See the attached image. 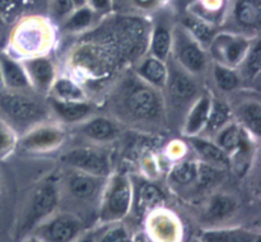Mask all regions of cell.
<instances>
[{
	"instance_id": "e0dca14e",
	"label": "cell",
	"mask_w": 261,
	"mask_h": 242,
	"mask_svg": "<svg viewBox=\"0 0 261 242\" xmlns=\"http://www.w3.org/2000/svg\"><path fill=\"white\" fill-rule=\"evenodd\" d=\"M81 131L84 137L94 142H111L120 134L117 125L103 116L93 117L86 121L81 126Z\"/></svg>"
},
{
	"instance_id": "8992f818",
	"label": "cell",
	"mask_w": 261,
	"mask_h": 242,
	"mask_svg": "<svg viewBox=\"0 0 261 242\" xmlns=\"http://www.w3.org/2000/svg\"><path fill=\"white\" fill-rule=\"evenodd\" d=\"M133 190L126 176L117 175L110 182L101 208V218L106 222L119 221L130 210Z\"/></svg>"
},
{
	"instance_id": "7402d4cb",
	"label": "cell",
	"mask_w": 261,
	"mask_h": 242,
	"mask_svg": "<svg viewBox=\"0 0 261 242\" xmlns=\"http://www.w3.org/2000/svg\"><path fill=\"white\" fill-rule=\"evenodd\" d=\"M45 40V28L38 22H27L15 30V46L23 51H35L41 47Z\"/></svg>"
},
{
	"instance_id": "4316f807",
	"label": "cell",
	"mask_w": 261,
	"mask_h": 242,
	"mask_svg": "<svg viewBox=\"0 0 261 242\" xmlns=\"http://www.w3.org/2000/svg\"><path fill=\"white\" fill-rule=\"evenodd\" d=\"M51 88L54 89L55 99L60 101H86L83 89L69 78H59L54 80Z\"/></svg>"
},
{
	"instance_id": "2e32d148",
	"label": "cell",
	"mask_w": 261,
	"mask_h": 242,
	"mask_svg": "<svg viewBox=\"0 0 261 242\" xmlns=\"http://www.w3.org/2000/svg\"><path fill=\"white\" fill-rule=\"evenodd\" d=\"M172 31L173 27L166 19H158L150 35V51L152 56L166 61L172 52Z\"/></svg>"
},
{
	"instance_id": "d6a6232c",
	"label": "cell",
	"mask_w": 261,
	"mask_h": 242,
	"mask_svg": "<svg viewBox=\"0 0 261 242\" xmlns=\"http://www.w3.org/2000/svg\"><path fill=\"white\" fill-rule=\"evenodd\" d=\"M236 206V201L227 195H217L208 206V217L211 219H222L231 214Z\"/></svg>"
},
{
	"instance_id": "277c9868",
	"label": "cell",
	"mask_w": 261,
	"mask_h": 242,
	"mask_svg": "<svg viewBox=\"0 0 261 242\" xmlns=\"http://www.w3.org/2000/svg\"><path fill=\"white\" fill-rule=\"evenodd\" d=\"M124 104L132 116L145 121L157 120L163 111V99L157 88L149 86L140 78L126 89Z\"/></svg>"
},
{
	"instance_id": "7c38bea8",
	"label": "cell",
	"mask_w": 261,
	"mask_h": 242,
	"mask_svg": "<svg viewBox=\"0 0 261 242\" xmlns=\"http://www.w3.org/2000/svg\"><path fill=\"white\" fill-rule=\"evenodd\" d=\"M23 68L27 73L31 86L36 89L46 92L53 87L55 80V68L50 59L45 56H35L25 60Z\"/></svg>"
},
{
	"instance_id": "d4e9b609",
	"label": "cell",
	"mask_w": 261,
	"mask_h": 242,
	"mask_svg": "<svg viewBox=\"0 0 261 242\" xmlns=\"http://www.w3.org/2000/svg\"><path fill=\"white\" fill-rule=\"evenodd\" d=\"M182 25L190 32V35L193 36L203 47H205V46L209 47L212 40H213L214 36H216L214 28L212 27L211 23L200 17L186 18L185 22L182 23Z\"/></svg>"
},
{
	"instance_id": "ba28073f",
	"label": "cell",
	"mask_w": 261,
	"mask_h": 242,
	"mask_svg": "<svg viewBox=\"0 0 261 242\" xmlns=\"http://www.w3.org/2000/svg\"><path fill=\"white\" fill-rule=\"evenodd\" d=\"M63 162L73 170L106 177L110 172V160L106 153L94 148H74L63 155Z\"/></svg>"
},
{
	"instance_id": "7a4b0ae2",
	"label": "cell",
	"mask_w": 261,
	"mask_h": 242,
	"mask_svg": "<svg viewBox=\"0 0 261 242\" xmlns=\"http://www.w3.org/2000/svg\"><path fill=\"white\" fill-rule=\"evenodd\" d=\"M46 116V109L36 99L17 91L0 92V117L12 127L33 126Z\"/></svg>"
},
{
	"instance_id": "ab89813d",
	"label": "cell",
	"mask_w": 261,
	"mask_h": 242,
	"mask_svg": "<svg viewBox=\"0 0 261 242\" xmlns=\"http://www.w3.org/2000/svg\"><path fill=\"white\" fill-rule=\"evenodd\" d=\"M73 3H74V7H75V8L87 5V0H73Z\"/></svg>"
},
{
	"instance_id": "5b68a950",
	"label": "cell",
	"mask_w": 261,
	"mask_h": 242,
	"mask_svg": "<svg viewBox=\"0 0 261 242\" xmlns=\"http://www.w3.org/2000/svg\"><path fill=\"white\" fill-rule=\"evenodd\" d=\"M251 45V38L236 32H222L214 36L209 48L216 63L236 68L241 65Z\"/></svg>"
},
{
	"instance_id": "8fae6325",
	"label": "cell",
	"mask_w": 261,
	"mask_h": 242,
	"mask_svg": "<svg viewBox=\"0 0 261 242\" xmlns=\"http://www.w3.org/2000/svg\"><path fill=\"white\" fill-rule=\"evenodd\" d=\"M231 20L242 31H257L261 20L260 0H233Z\"/></svg>"
},
{
	"instance_id": "60d3db41",
	"label": "cell",
	"mask_w": 261,
	"mask_h": 242,
	"mask_svg": "<svg viewBox=\"0 0 261 242\" xmlns=\"http://www.w3.org/2000/svg\"><path fill=\"white\" fill-rule=\"evenodd\" d=\"M35 242H42V241H40V239H37V241H35Z\"/></svg>"
},
{
	"instance_id": "30bf717a",
	"label": "cell",
	"mask_w": 261,
	"mask_h": 242,
	"mask_svg": "<svg viewBox=\"0 0 261 242\" xmlns=\"http://www.w3.org/2000/svg\"><path fill=\"white\" fill-rule=\"evenodd\" d=\"M64 134L60 127L55 125H38L27 132L20 140V144L24 149L40 152L59 147L63 143Z\"/></svg>"
},
{
	"instance_id": "9a60e30c",
	"label": "cell",
	"mask_w": 261,
	"mask_h": 242,
	"mask_svg": "<svg viewBox=\"0 0 261 242\" xmlns=\"http://www.w3.org/2000/svg\"><path fill=\"white\" fill-rule=\"evenodd\" d=\"M0 82L9 91L20 92L31 87L24 68L7 55H0Z\"/></svg>"
},
{
	"instance_id": "4fadbf2b",
	"label": "cell",
	"mask_w": 261,
	"mask_h": 242,
	"mask_svg": "<svg viewBox=\"0 0 261 242\" xmlns=\"http://www.w3.org/2000/svg\"><path fill=\"white\" fill-rule=\"evenodd\" d=\"M212 101L213 99L208 94H201L194 99L193 103L190 104L189 112L186 114L185 124H184V134L186 137H196L199 132L203 131L208 121Z\"/></svg>"
},
{
	"instance_id": "d6986e66",
	"label": "cell",
	"mask_w": 261,
	"mask_h": 242,
	"mask_svg": "<svg viewBox=\"0 0 261 242\" xmlns=\"http://www.w3.org/2000/svg\"><path fill=\"white\" fill-rule=\"evenodd\" d=\"M51 109L60 120L65 122H79L89 117L92 112L91 104L86 101H60L53 99Z\"/></svg>"
},
{
	"instance_id": "cb8c5ba5",
	"label": "cell",
	"mask_w": 261,
	"mask_h": 242,
	"mask_svg": "<svg viewBox=\"0 0 261 242\" xmlns=\"http://www.w3.org/2000/svg\"><path fill=\"white\" fill-rule=\"evenodd\" d=\"M240 122L255 137L261 132V104L257 101H245L237 109Z\"/></svg>"
},
{
	"instance_id": "484cf974",
	"label": "cell",
	"mask_w": 261,
	"mask_h": 242,
	"mask_svg": "<svg viewBox=\"0 0 261 242\" xmlns=\"http://www.w3.org/2000/svg\"><path fill=\"white\" fill-rule=\"evenodd\" d=\"M154 236L161 242H175L177 238V223L172 221L171 216L160 214L150 221Z\"/></svg>"
},
{
	"instance_id": "ffe728a7",
	"label": "cell",
	"mask_w": 261,
	"mask_h": 242,
	"mask_svg": "<svg viewBox=\"0 0 261 242\" xmlns=\"http://www.w3.org/2000/svg\"><path fill=\"white\" fill-rule=\"evenodd\" d=\"M191 144L199 157L204 160V163L216 166V167H226L229 165V155L224 153L216 142H211L209 139L200 137H191Z\"/></svg>"
},
{
	"instance_id": "b9f144b4",
	"label": "cell",
	"mask_w": 261,
	"mask_h": 242,
	"mask_svg": "<svg viewBox=\"0 0 261 242\" xmlns=\"http://www.w3.org/2000/svg\"><path fill=\"white\" fill-rule=\"evenodd\" d=\"M0 190H2V185H0Z\"/></svg>"
},
{
	"instance_id": "e575fe53",
	"label": "cell",
	"mask_w": 261,
	"mask_h": 242,
	"mask_svg": "<svg viewBox=\"0 0 261 242\" xmlns=\"http://www.w3.org/2000/svg\"><path fill=\"white\" fill-rule=\"evenodd\" d=\"M139 199L142 208H152L162 201V193L157 186L147 183L140 189Z\"/></svg>"
},
{
	"instance_id": "f35d334b",
	"label": "cell",
	"mask_w": 261,
	"mask_h": 242,
	"mask_svg": "<svg viewBox=\"0 0 261 242\" xmlns=\"http://www.w3.org/2000/svg\"><path fill=\"white\" fill-rule=\"evenodd\" d=\"M75 242H94L93 236H86V237H82L81 239H76Z\"/></svg>"
},
{
	"instance_id": "44dd1931",
	"label": "cell",
	"mask_w": 261,
	"mask_h": 242,
	"mask_svg": "<svg viewBox=\"0 0 261 242\" xmlns=\"http://www.w3.org/2000/svg\"><path fill=\"white\" fill-rule=\"evenodd\" d=\"M201 242H261L257 232L245 228H222L205 231Z\"/></svg>"
},
{
	"instance_id": "f1b7e54d",
	"label": "cell",
	"mask_w": 261,
	"mask_h": 242,
	"mask_svg": "<svg viewBox=\"0 0 261 242\" xmlns=\"http://www.w3.org/2000/svg\"><path fill=\"white\" fill-rule=\"evenodd\" d=\"M213 78L217 87L223 92H231L239 88L241 79L233 68L222 65L219 63L213 64Z\"/></svg>"
},
{
	"instance_id": "603a6c76",
	"label": "cell",
	"mask_w": 261,
	"mask_h": 242,
	"mask_svg": "<svg viewBox=\"0 0 261 242\" xmlns=\"http://www.w3.org/2000/svg\"><path fill=\"white\" fill-rule=\"evenodd\" d=\"M216 144L227 154H232L241 148L242 130L236 122H228L216 134Z\"/></svg>"
},
{
	"instance_id": "9c48e42d",
	"label": "cell",
	"mask_w": 261,
	"mask_h": 242,
	"mask_svg": "<svg viewBox=\"0 0 261 242\" xmlns=\"http://www.w3.org/2000/svg\"><path fill=\"white\" fill-rule=\"evenodd\" d=\"M165 88L167 89L171 102H173L176 106L194 102L198 92V87L194 82L193 75L184 70L178 64L168 69Z\"/></svg>"
},
{
	"instance_id": "1f68e13d",
	"label": "cell",
	"mask_w": 261,
	"mask_h": 242,
	"mask_svg": "<svg viewBox=\"0 0 261 242\" xmlns=\"http://www.w3.org/2000/svg\"><path fill=\"white\" fill-rule=\"evenodd\" d=\"M198 163L191 162V160H186V162L177 163V165L172 168V171H171V178H172L176 183H180V185H189V183L198 180Z\"/></svg>"
},
{
	"instance_id": "5bb4252c",
	"label": "cell",
	"mask_w": 261,
	"mask_h": 242,
	"mask_svg": "<svg viewBox=\"0 0 261 242\" xmlns=\"http://www.w3.org/2000/svg\"><path fill=\"white\" fill-rule=\"evenodd\" d=\"M101 182L102 177L74 170V172L68 177V189L69 193L75 199L88 201L96 198Z\"/></svg>"
},
{
	"instance_id": "8d00e7d4",
	"label": "cell",
	"mask_w": 261,
	"mask_h": 242,
	"mask_svg": "<svg viewBox=\"0 0 261 242\" xmlns=\"http://www.w3.org/2000/svg\"><path fill=\"white\" fill-rule=\"evenodd\" d=\"M75 9L73 0H54L53 12L58 19H65Z\"/></svg>"
},
{
	"instance_id": "3957f363",
	"label": "cell",
	"mask_w": 261,
	"mask_h": 242,
	"mask_svg": "<svg viewBox=\"0 0 261 242\" xmlns=\"http://www.w3.org/2000/svg\"><path fill=\"white\" fill-rule=\"evenodd\" d=\"M171 51H173L176 63L191 75L204 73L208 66V56L204 47L182 24L173 27Z\"/></svg>"
},
{
	"instance_id": "83f0119b",
	"label": "cell",
	"mask_w": 261,
	"mask_h": 242,
	"mask_svg": "<svg viewBox=\"0 0 261 242\" xmlns=\"http://www.w3.org/2000/svg\"><path fill=\"white\" fill-rule=\"evenodd\" d=\"M229 122V110L222 101H212L208 121L203 131L216 135L222 127Z\"/></svg>"
},
{
	"instance_id": "52a82bcc",
	"label": "cell",
	"mask_w": 261,
	"mask_h": 242,
	"mask_svg": "<svg viewBox=\"0 0 261 242\" xmlns=\"http://www.w3.org/2000/svg\"><path fill=\"white\" fill-rule=\"evenodd\" d=\"M82 232V223L71 214H59L35 228L42 242H74Z\"/></svg>"
},
{
	"instance_id": "4dcf8cb0",
	"label": "cell",
	"mask_w": 261,
	"mask_h": 242,
	"mask_svg": "<svg viewBox=\"0 0 261 242\" xmlns=\"http://www.w3.org/2000/svg\"><path fill=\"white\" fill-rule=\"evenodd\" d=\"M241 65L244 68V74L249 79H256L260 75L261 53L259 41H251V45Z\"/></svg>"
},
{
	"instance_id": "74e56055",
	"label": "cell",
	"mask_w": 261,
	"mask_h": 242,
	"mask_svg": "<svg viewBox=\"0 0 261 242\" xmlns=\"http://www.w3.org/2000/svg\"><path fill=\"white\" fill-rule=\"evenodd\" d=\"M93 12H106L111 7V0H87V4Z\"/></svg>"
},
{
	"instance_id": "6da1fadb",
	"label": "cell",
	"mask_w": 261,
	"mask_h": 242,
	"mask_svg": "<svg viewBox=\"0 0 261 242\" xmlns=\"http://www.w3.org/2000/svg\"><path fill=\"white\" fill-rule=\"evenodd\" d=\"M59 203V187L58 183L53 178H47L41 182L33 190L27 208L20 218L18 228L15 231V237L22 238L30 232L35 231L41 222L45 221L56 209Z\"/></svg>"
},
{
	"instance_id": "ac0fdd59",
	"label": "cell",
	"mask_w": 261,
	"mask_h": 242,
	"mask_svg": "<svg viewBox=\"0 0 261 242\" xmlns=\"http://www.w3.org/2000/svg\"><path fill=\"white\" fill-rule=\"evenodd\" d=\"M138 75L143 82L154 88H165L167 82L168 68L163 60L148 56L138 66Z\"/></svg>"
},
{
	"instance_id": "836d02e7",
	"label": "cell",
	"mask_w": 261,
	"mask_h": 242,
	"mask_svg": "<svg viewBox=\"0 0 261 242\" xmlns=\"http://www.w3.org/2000/svg\"><path fill=\"white\" fill-rule=\"evenodd\" d=\"M15 147L14 129L0 117V159L8 157Z\"/></svg>"
},
{
	"instance_id": "d590c367",
	"label": "cell",
	"mask_w": 261,
	"mask_h": 242,
	"mask_svg": "<svg viewBox=\"0 0 261 242\" xmlns=\"http://www.w3.org/2000/svg\"><path fill=\"white\" fill-rule=\"evenodd\" d=\"M99 242H132L130 234L127 233L124 227H112L109 231L105 232Z\"/></svg>"
},
{
	"instance_id": "f546056e",
	"label": "cell",
	"mask_w": 261,
	"mask_h": 242,
	"mask_svg": "<svg viewBox=\"0 0 261 242\" xmlns=\"http://www.w3.org/2000/svg\"><path fill=\"white\" fill-rule=\"evenodd\" d=\"M94 12L88 7V5H83V7H78L64 19L63 28L69 32H78V31L86 30L89 27L93 20Z\"/></svg>"
}]
</instances>
